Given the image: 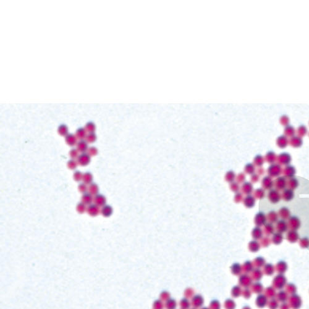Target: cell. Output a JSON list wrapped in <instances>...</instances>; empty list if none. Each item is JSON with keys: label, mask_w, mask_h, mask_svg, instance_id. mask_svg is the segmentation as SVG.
<instances>
[{"label": "cell", "mask_w": 309, "mask_h": 309, "mask_svg": "<svg viewBox=\"0 0 309 309\" xmlns=\"http://www.w3.org/2000/svg\"><path fill=\"white\" fill-rule=\"evenodd\" d=\"M273 286L275 288L281 289L286 283V278L283 274H278L275 276L273 280Z\"/></svg>", "instance_id": "6da1fadb"}, {"label": "cell", "mask_w": 309, "mask_h": 309, "mask_svg": "<svg viewBox=\"0 0 309 309\" xmlns=\"http://www.w3.org/2000/svg\"><path fill=\"white\" fill-rule=\"evenodd\" d=\"M282 172V168L279 164H273L268 168V173L272 177L279 176Z\"/></svg>", "instance_id": "7a4b0ae2"}, {"label": "cell", "mask_w": 309, "mask_h": 309, "mask_svg": "<svg viewBox=\"0 0 309 309\" xmlns=\"http://www.w3.org/2000/svg\"><path fill=\"white\" fill-rule=\"evenodd\" d=\"M302 304V300L300 296L296 294H292L289 298V305L294 309H298Z\"/></svg>", "instance_id": "3957f363"}, {"label": "cell", "mask_w": 309, "mask_h": 309, "mask_svg": "<svg viewBox=\"0 0 309 309\" xmlns=\"http://www.w3.org/2000/svg\"><path fill=\"white\" fill-rule=\"evenodd\" d=\"M289 227L291 230L297 231L300 226V221L298 217L296 216H290L289 218Z\"/></svg>", "instance_id": "277c9868"}, {"label": "cell", "mask_w": 309, "mask_h": 309, "mask_svg": "<svg viewBox=\"0 0 309 309\" xmlns=\"http://www.w3.org/2000/svg\"><path fill=\"white\" fill-rule=\"evenodd\" d=\"M281 197V195H280L279 192L276 189L270 190L268 193V199L272 203H278Z\"/></svg>", "instance_id": "5b68a950"}, {"label": "cell", "mask_w": 309, "mask_h": 309, "mask_svg": "<svg viewBox=\"0 0 309 309\" xmlns=\"http://www.w3.org/2000/svg\"><path fill=\"white\" fill-rule=\"evenodd\" d=\"M90 163V156L88 153H82L77 158V163L82 166H85Z\"/></svg>", "instance_id": "8992f818"}, {"label": "cell", "mask_w": 309, "mask_h": 309, "mask_svg": "<svg viewBox=\"0 0 309 309\" xmlns=\"http://www.w3.org/2000/svg\"><path fill=\"white\" fill-rule=\"evenodd\" d=\"M87 211L89 215L94 217V216H97L101 210H100L99 207L97 205L91 204L87 208Z\"/></svg>", "instance_id": "52a82bcc"}, {"label": "cell", "mask_w": 309, "mask_h": 309, "mask_svg": "<svg viewBox=\"0 0 309 309\" xmlns=\"http://www.w3.org/2000/svg\"><path fill=\"white\" fill-rule=\"evenodd\" d=\"M274 184L275 187L278 190H283L286 186L287 182L286 180L284 177L283 176H280V177L277 178L274 182Z\"/></svg>", "instance_id": "ba28073f"}, {"label": "cell", "mask_w": 309, "mask_h": 309, "mask_svg": "<svg viewBox=\"0 0 309 309\" xmlns=\"http://www.w3.org/2000/svg\"><path fill=\"white\" fill-rule=\"evenodd\" d=\"M278 160L280 164L287 165L290 163L291 160V155L287 153H283L279 155Z\"/></svg>", "instance_id": "9c48e42d"}, {"label": "cell", "mask_w": 309, "mask_h": 309, "mask_svg": "<svg viewBox=\"0 0 309 309\" xmlns=\"http://www.w3.org/2000/svg\"><path fill=\"white\" fill-rule=\"evenodd\" d=\"M94 202L95 204L97 205L98 207H103L105 205L106 199L103 195L97 194L95 196L94 199Z\"/></svg>", "instance_id": "30bf717a"}, {"label": "cell", "mask_w": 309, "mask_h": 309, "mask_svg": "<svg viewBox=\"0 0 309 309\" xmlns=\"http://www.w3.org/2000/svg\"><path fill=\"white\" fill-rule=\"evenodd\" d=\"M289 143L291 145L294 147H299L302 144V138L300 137L298 135H294L293 137H291V139L289 140Z\"/></svg>", "instance_id": "8fae6325"}, {"label": "cell", "mask_w": 309, "mask_h": 309, "mask_svg": "<svg viewBox=\"0 0 309 309\" xmlns=\"http://www.w3.org/2000/svg\"><path fill=\"white\" fill-rule=\"evenodd\" d=\"M287 228H288V225L287 223L285 221V220L281 219L277 222L276 230L277 231H278V232L282 233V232H286L287 230Z\"/></svg>", "instance_id": "7c38bea8"}, {"label": "cell", "mask_w": 309, "mask_h": 309, "mask_svg": "<svg viewBox=\"0 0 309 309\" xmlns=\"http://www.w3.org/2000/svg\"><path fill=\"white\" fill-rule=\"evenodd\" d=\"M276 143L278 147L283 148L286 147V146L287 145V144L289 143V140L286 135H281L277 139Z\"/></svg>", "instance_id": "4fadbf2b"}, {"label": "cell", "mask_w": 309, "mask_h": 309, "mask_svg": "<svg viewBox=\"0 0 309 309\" xmlns=\"http://www.w3.org/2000/svg\"><path fill=\"white\" fill-rule=\"evenodd\" d=\"M296 173V170L294 167L291 165H287L283 171V174L284 176L288 178H293V176Z\"/></svg>", "instance_id": "5bb4252c"}, {"label": "cell", "mask_w": 309, "mask_h": 309, "mask_svg": "<svg viewBox=\"0 0 309 309\" xmlns=\"http://www.w3.org/2000/svg\"><path fill=\"white\" fill-rule=\"evenodd\" d=\"M287 239L291 242H296L299 239V234L297 231L290 230L287 234Z\"/></svg>", "instance_id": "9a60e30c"}, {"label": "cell", "mask_w": 309, "mask_h": 309, "mask_svg": "<svg viewBox=\"0 0 309 309\" xmlns=\"http://www.w3.org/2000/svg\"><path fill=\"white\" fill-rule=\"evenodd\" d=\"M294 197V194L293 190L290 189V188H287V189H285L283 191L282 194V197L283 199L286 200V201H290Z\"/></svg>", "instance_id": "2e32d148"}, {"label": "cell", "mask_w": 309, "mask_h": 309, "mask_svg": "<svg viewBox=\"0 0 309 309\" xmlns=\"http://www.w3.org/2000/svg\"><path fill=\"white\" fill-rule=\"evenodd\" d=\"M77 138L76 137L75 135L69 134L66 136L65 140L68 145H69L70 147H73L77 143Z\"/></svg>", "instance_id": "e0dca14e"}, {"label": "cell", "mask_w": 309, "mask_h": 309, "mask_svg": "<svg viewBox=\"0 0 309 309\" xmlns=\"http://www.w3.org/2000/svg\"><path fill=\"white\" fill-rule=\"evenodd\" d=\"M77 149L80 152H82L83 153H85V152L89 149V148H88L87 142L83 140H80L77 143Z\"/></svg>", "instance_id": "ac0fdd59"}, {"label": "cell", "mask_w": 309, "mask_h": 309, "mask_svg": "<svg viewBox=\"0 0 309 309\" xmlns=\"http://www.w3.org/2000/svg\"><path fill=\"white\" fill-rule=\"evenodd\" d=\"M267 304V298L265 294H260L256 298V305L260 307H263Z\"/></svg>", "instance_id": "d6986e66"}, {"label": "cell", "mask_w": 309, "mask_h": 309, "mask_svg": "<svg viewBox=\"0 0 309 309\" xmlns=\"http://www.w3.org/2000/svg\"><path fill=\"white\" fill-rule=\"evenodd\" d=\"M284 135H286L287 137H293V136L295 135L296 129L294 127H292V126H290V125H288L285 127L284 130Z\"/></svg>", "instance_id": "ffe728a7"}, {"label": "cell", "mask_w": 309, "mask_h": 309, "mask_svg": "<svg viewBox=\"0 0 309 309\" xmlns=\"http://www.w3.org/2000/svg\"><path fill=\"white\" fill-rule=\"evenodd\" d=\"M102 215L105 217H110L113 213V208L110 205H105L103 206L101 210Z\"/></svg>", "instance_id": "44dd1931"}, {"label": "cell", "mask_w": 309, "mask_h": 309, "mask_svg": "<svg viewBox=\"0 0 309 309\" xmlns=\"http://www.w3.org/2000/svg\"><path fill=\"white\" fill-rule=\"evenodd\" d=\"M267 221V218L263 213H259L258 215H256L255 218V222L259 226H262L264 224H265Z\"/></svg>", "instance_id": "7402d4cb"}, {"label": "cell", "mask_w": 309, "mask_h": 309, "mask_svg": "<svg viewBox=\"0 0 309 309\" xmlns=\"http://www.w3.org/2000/svg\"><path fill=\"white\" fill-rule=\"evenodd\" d=\"M279 215L284 220L290 218V211L286 207H282L279 211Z\"/></svg>", "instance_id": "603a6c76"}, {"label": "cell", "mask_w": 309, "mask_h": 309, "mask_svg": "<svg viewBox=\"0 0 309 309\" xmlns=\"http://www.w3.org/2000/svg\"><path fill=\"white\" fill-rule=\"evenodd\" d=\"M81 200H82V202L83 203H84L85 205H91L92 202H93L94 200V199H93V197H92V195H91L90 193H85L83 194L82 198H81Z\"/></svg>", "instance_id": "cb8c5ba5"}, {"label": "cell", "mask_w": 309, "mask_h": 309, "mask_svg": "<svg viewBox=\"0 0 309 309\" xmlns=\"http://www.w3.org/2000/svg\"><path fill=\"white\" fill-rule=\"evenodd\" d=\"M273 180L270 176H267V177L265 178L263 180V187H265V188H267V189L271 188L273 186Z\"/></svg>", "instance_id": "d4e9b609"}, {"label": "cell", "mask_w": 309, "mask_h": 309, "mask_svg": "<svg viewBox=\"0 0 309 309\" xmlns=\"http://www.w3.org/2000/svg\"><path fill=\"white\" fill-rule=\"evenodd\" d=\"M86 133H87V131L85 128L81 127V128H79V129L76 131L75 136L77 139L83 140L84 138H86V136H87Z\"/></svg>", "instance_id": "484cf974"}, {"label": "cell", "mask_w": 309, "mask_h": 309, "mask_svg": "<svg viewBox=\"0 0 309 309\" xmlns=\"http://www.w3.org/2000/svg\"><path fill=\"white\" fill-rule=\"evenodd\" d=\"M92 180H93V176L89 172H85L83 174V179L82 180L84 184H92Z\"/></svg>", "instance_id": "4316f807"}, {"label": "cell", "mask_w": 309, "mask_h": 309, "mask_svg": "<svg viewBox=\"0 0 309 309\" xmlns=\"http://www.w3.org/2000/svg\"><path fill=\"white\" fill-rule=\"evenodd\" d=\"M276 269L280 273V274H283V273L285 272L287 270V264L283 261H281L277 263Z\"/></svg>", "instance_id": "83f0119b"}, {"label": "cell", "mask_w": 309, "mask_h": 309, "mask_svg": "<svg viewBox=\"0 0 309 309\" xmlns=\"http://www.w3.org/2000/svg\"><path fill=\"white\" fill-rule=\"evenodd\" d=\"M99 191V188L97 184L92 183L90 184L89 187V193L92 195H96L98 194Z\"/></svg>", "instance_id": "f1b7e54d"}, {"label": "cell", "mask_w": 309, "mask_h": 309, "mask_svg": "<svg viewBox=\"0 0 309 309\" xmlns=\"http://www.w3.org/2000/svg\"><path fill=\"white\" fill-rule=\"evenodd\" d=\"M58 132L60 135L65 136L66 137L68 133L67 126L65 125V124H61V125H60L58 129Z\"/></svg>", "instance_id": "f546056e"}, {"label": "cell", "mask_w": 309, "mask_h": 309, "mask_svg": "<svg viewBox=\"0 0 309 309\" xmlns=\"http://www.w3.org/2000/svg\"><path fill=\"white\" fill-rule=\"evenodd\" d=\"M275 267L272 264H267L264 267V272L267 275H272L275 272Z\"/></svg>", "instance_id": "4dcf8cb0"}, {"label": "cell", "mask_w": 309, "mask_h": 309, "mask_svg": "<svg viewBox=\"0 0 309 309\" xmlns=\"http://www.w3.org/2000/svg\"><path fill=\"white\" fill-rule=\"evenodd\" d=\"M287 184L288 185L289 188L293 190L298 186V179L294 178H291L289 180H288Z\"/></svg>", "instance_id": "1f68e13d"}, {"label": "cell", "mask_w": 309, "mask_h": 309, "mask_svg": "<svg viewBox=\"0 0 309 309\" xmlns=\"http://www.w3.org/2000/svg\"><path fill=\"white\" fill-rule=\"evenodd\" d=\"M307 129L306 127V126H304V125L300 126L298 128V129H297V134H298V135L300 137H304V135H306L307 134Z\"/></svg>", "instance_id": "d6a6232c"}, {"label": "cell", "mask_w": 309, "mask_h": 309, "mask_svg": "<svg viewBox=\"0 0 309 309\" xmlns=\"http://www.w3.org/2000/svg\"><path fill=\"white\" fill-rule=\"evenodd\" d=\"M283 236L280 232H277L273 236V242L275 244H279L283 241Z\"/></svg>", "instance_id": "836d02e7"}, {"label": "cell", "mask_w": 309, "mask_h": 309, "mask_svg": "<svg viewBox=\"0 0 309 309\" xmlns=\"http://www.w3.org/2000/svg\"><path fill=\"white\" fill-rule=\"evenodd\" d=\"M268 219L271 223L276 222L278 220V214L275 211H271L268 215Z\"/></svg>", "instance_id": "e575fe53"}, {"label": "cell", "mask_w": 309, "mask_h": 309, "mask_svg": "<svg viewBox=\"0 0 309 309\" xmlns=\"http://www.w3.org/2000/svg\"><path fill=\"white\" fill-rule=\"evenodd\" d=\"M266 159L268 163H273L276 159V156L273 151H269L266 155Z\"/></svg>", "instance_id": "d590c367"}, {"label": "cell", "mask_w": 309, "mask_h": 309, "mask_svg": "<svg viewBox=\"0 0 309 309\" xmlns=\"http://www.w3.org/2000/svg\"><path fill=\"white\" fill-rule=\"evenodd\" d=\"M264 230L267 235L271 234L273 233V232L275 231V227L271 223H268L265 226Z\"/></svg>", "instance_id": "8d00e7d4"}, {"label": "cell", "mask_w": 309, "mask_h": 309, "mask_svg": "<svg viewBox=\"0 0 309 309\" xmlns=\"http://www.w3.org/2000/svg\"><path fill=\"white\" fill-rule=\"evenodd\" d=\"M85 129L89 133H94L95 131V124L93 122H89L86 124Z\"/></svg>", "instance_id": "74e56055"}, {"label": "cell", "mask_w": 309, "mask_h": 309, "mask_svg": "<svg viewBox=\"0 0 309 309\" xmlns=\"http://www.w3.org/2000/svg\"><path fill=\"white\" fill-rule=\"evenodd\" d=\"M279 122L284 126H287L290 123V119L287 115H282L279 119Z\"/></svg>", "instance_id": "f35d334b"}, {"label": "cell", "mask_w": 309, "mask_h": 309, "mask_svg": "<svg viewBox=\"0 0 309 309\" xmlns=\"http://www.w3.org/2000/svg\"><path fill=\"white\" fill-rule=\"evenodd\" d=\"M287 294H288L286 291H281V292H279L278 294V300H280L281 302H284V301H286L287 299V298H288Z\"/></svg>", "instance_id": "ab89813d"}, {"label": "cell", "mask_w": 309, "mask_h": 309, "mask_svg": "<svg viewBox=\"0 0 309 309\" xmlns=\"http://www.w3.org/2000/svg\"><path fill=\"white\" fill-rule=\"evenodd\" d=\"M76 210H77L79 213L83 214V213H85L87 210V208L85 204L83 203L82 202H81L77 204V207H76Z\"/></svg>", "instance_id": "60d3db41"}, {"label": "cell", "mask_w": 309, "mask_h": 309, "mask_svg": "<svg viewBox=\"0 0 309 309\" xmlns=\"http://www.w3.org/2000/svg\"><path fill=\"white\" fill-rule=\"evenodd\" d=\"M97 140V135L94 133H89L86 136V140L88 143H94Z\"/></svg>", "instance_id": "b9f144b4"}, {"label": "cell", "mask_w": 309, "mask_h": 309, "mask_svg": "<svg viewBox=\"0 0 309 309\" xmlns=\"http://www.w3.org/2000/svg\"><path fill=\"white\" fill-rule=\"evenodd\" d=\"M77 164L78 163H77V162L75 161L74 160L72 159V160H70L69 161L67 162V167H68V168H69V169H70L71 170H74L76 168H77Z\"/></svg>", "instance_id": "7bdbcfd3"}, {"label": "cell", "mask_w": 309, "mask_h": 309, "mask_svg": "<svg viewBox=\"0 0 309 309\" xmlns=\"http://www.w3.org/2000/svg\"><path fill=\"white\" fill-rule=\"evenodd\" d=\"M300 246L303 248H307L309 246V239L307 238H303L299 240Z\"/></svg>", "instance_id": "ee69618b"}, {"label": "cell", "mask_w": 309, "mask_h": 309, "mask_svg": "<svg viewBox=\"0 0 309 309\" xmlns=\"http://www.w3.org/2000/svg\"><path fill=\"white\" fill-rule=\"evenodd\" d=\"M83 179V174L81 171H76L74 173V179L77 182H79Z\"/></svg>", "instance_id": "f6af8a7d"}, {"label": "cell", "mask_w": 309, "mask_h": 309, "mask_svg": "<svg viewBox=\"0 0 309 309\" xmlns=\"http://www.w3.org/2000/svg\"><path fill=\"white\" fill-rule=\"evenodd\" d=\"M69 155H70V157L73 160L77 158L79 156L78 150L75 149V148H73V149L69 151Z\"/></svg>", "instance_id": "bcb514c9"}, {"label": "cell", "mask_w": 309, "mask_h": 309, "mask_svg": "<svg viewBox=\"0 0 309 309\" xmlns=\"http://www.w3.org/2000/svg\"><path fill=\"white\" fill-rule=\"evenodd\" d=\"M88 154L90 156H94L98 154V149L95 147H91L88 149Z\"/></svg>", "instance_id": "7dc6e473"}, {"label": "cell", "mask_w": 309, "mask_h": 309, "mask_svg": "<svg viewBox=\"0 0 309 309\" xmlns=\"http://www.w3.org/2000/svg\"><path fill=\"white\" fill-rule=\"evenodd\" d=\"M278 307V303L275 299H271L269 303V307L271 309H276Z\"/></svg>", "instance_id": "c3c4849f"}, {"label": "cell", "mask_w": 309, "mask_h": 309, "mask_svg": "<svg viewBox=\"0 0 309 309\" xmlns=\"http://www.w3.org/2000/svg\"><path fill=\"white\" fill-rule=\"evenodd\" d=\"M78 189L81 193L85 194V193H87V191L88 189V188L85 184L82 183V184H80L79 185Z\"/></svg>", "instance_id": "681fc988"}, {"label": "cell", "mask_w": 309, "mask_h": 309, "mask_svg": "<svg viewBox=\"0 0 309 309\" xmlns=\"http://www.w3.org/2000/svg\"><path fill=\"white\" fill-rule=\"evenodd\" d=\"M267 296H270V298H273V297H275V287H269L267 289Z\"/></svg>", "instance_id": "f907efd6"}, {"label": "cell", "mask_w": 309, "mask_h": 309, "mask_svg": "<svg viewBox=\"0 0 309 309\" xmlns=\"http://www.w3.org/2000/svg\"><path fill=\"white\" fill-rule=\"evenodd\" d=\"M296 291V286H294V284H289L287 285V291L290 293V294H295V292Z\"/></svg>", "instance_id": "816d5d0a"}, {"label": "cell", "mask_w": 309, "mask_h": 309, "mask_svg": "<svg viewBox=\"0 0 309 309\" xmlns=\"http://www.w3.org/2000/svg\"><path fill=\"white\" fill-rule=\"evenodd\" d=\"M254 236L256 238L259 239L261 238L262 236V231L260 230V228H256L254 230Z\"/></svg>", "instance_id": "f5cc1de1"}, {"label": "cell", "mask_w": 309, "mask_h": 309, "mask_svg": "<svg viewBox=\"0 0 309 309\" xmlns=\"http://www.w3.org/2000/svg\"><path fill=\"white\" fill-rule=\"evenodd\" d=\"M254 278L256 279H260L262 276V273L261 272L260 270L257 271H255V272L254 273Z\"/></svg>", "instance_id": "db71d44e"}, {"label": "cell", "mask_w": 309, "mask_h": 309, "mask_svg": "<svg viewBox=\"0 0 309 309\" xmlns=\"http://www.w3.org/2000/svg\"><path fill=\"white\" fill-rule=\"evenodd\" d=\"M254 288H255L254 291H255V292H260L261 291H262V289H263L262 286L260 283L255 284V286H254Z\"/></svg>", "instance_id": "11a10c76"}, {"label": "cell", "mask_w": 309, "mask_h": 309, "mask_svg": "<svg viewBox=\"0 0 309 309\" xmlns=\"http://www.w3.org/2000/svg\"><path fill=\"white\" fill-rule=\"evenodd\" d=\"M256 191H256V192H258V194H257V197H259V198H260V199H261V198H262V197H263L264 195H265V192H264V191H263V189H261V188H260V189H258V190H256Z\"/></svg>", "instance_id": "9f6ffc18"}, {"label": "cell", "mask_w": 309, "mask_h": 309, "mask_svg": "<svg viewBox=\"0 0 309 309\" xmlns=\"http://www.w3.org/2000/svg\"><path fill=\"white\" fill-rule=\"evenodd\" d=\"M269 244H270V239H269L267 238H265L263 239V246H268Z\"/></svg>", "instance_id": "6f0895ef"}, {"label": "cell", "mask_w": 309, "mask_h": 309, "mask_svg": "<svg viewBox=\"0 0 309 309\" xmlns=\"http://www.w3.org/2000/svg\"><path fill=\"white\" fill-rule=\"evenodd\" d=\"M289 306L286 303L283 304L282 306H281V309H289Z\"/></svg>", "instance_id": "680465c9"}, {"label": "cell", "mask_w": 309, "mask_h": 309, "mask_svg": "<svg viewBox=\"0 0 309 309\" xmlns=\"http://www.w3.org/2000/svg\"><path fill=\"white\" fill-rule=\"evenodd\" d=\"M308 135H309V134H308Z\"/></svg>", "instance_id": "91938a15"}]
</instances>
